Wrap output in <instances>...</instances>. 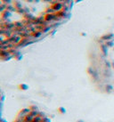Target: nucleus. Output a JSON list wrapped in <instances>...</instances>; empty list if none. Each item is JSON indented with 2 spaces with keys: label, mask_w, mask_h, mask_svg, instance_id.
I'll list each match as a JSON object with an SVG mask.
<instances>
[{
  "label": "nucleus",
  "mask_w": 114,
  "mask_h": 122,
  "mask_svg": "<svg viewBox=\"0 0 114 122\" xmlns=\"http://www.w3.org/2000/svg\"><path fill=\"white\" fill-rule=\"evenodd\" d=\"M51 8L54 11H60L62 9V4L61 3H55V4L52 5Z\"/></svg>",
  "instance_id": "nucleus-1"
},
{
  "label": "nucleus",
  "mask_w": 114,
  "mask_h": 122,
  "mask_svg": "<svg viewBox=\"0 0 114 122\" xmlns=\"http://www.w3.org/2000/svg\"><path fill=\"white\" fill-rule=\"evenodd\" d=\"M18 87L20 90H22V91H26V90H28L29 89V86L27 85V84H24V83H22V84H20L18 86Z\"/></svg>",
  "instance_id": "nucleus-2"
},
{
  "label": "nucleus",
  "mask_w": 114,
  "mask_h": 122,
  "mask_svg": "<svg viewBox=\"0 0 114 122\" xmlns=\"http://www.w3.org/2000/svg\"><path fill=\"white\" fill-rule=\"evenodd\" d=\"M54 18H55V15L52 14H46L45 15V20H46V21H47V22L52 21Z\"/></svg>",
  "instance_id": "nucleus-3"
},
{
  "label": "nucleus",
  "mask_w": 114,
  "mask_h": 122,
  "mask_svg": "<svg viewBox=\"0 0 114 122\" xmlns=\"http://www.w3.org/2000/svg\"><path fill=\"white\" fill-rule=\"evenodd\" d=\"M34 117L32 116L31 114H29L27 115L25 117V118H24V120H25V122H31L32 120H33Z\"/></svg>",
  "instance_id": "nucleus-4"
},
{
  "label": "nucleus",
  "mask_w": 114,
  "mask_h": 122,
  "mask_svg": "<svg viewBox=\"0 0 114 122\" xmlns=\"http://www.w3.org/2000/svg\"><path fill=\"white\" fill-rule=\"evenodd\" d=\"M31 122H42V118L39 117H34L33 120Z\"/></svg>",
  "instance_id": "nucleus-5"
},
{
  "label": "nucleus",
  "mask_w": 114,
  "mask_h": 122,
  "mask_svg": "<svg viewBox=\"0 0 114 122\" xmlns=\"http://www.w3.org/2000/svg\"><path fill=\"white\" fill-rule=\"evenodd\" d=\"M59 111H60V112H61V113H64V112L66 111V110H65L64 108L61 107V108H59Z\"/></svg>",
  "instance_id": "nucleus-6"
},
{
  "label": "nucleus",
  "mask_w": 114,
  "mask_h": 122,
  "mask_svg": "<svg viewBox=\"0 0 114 122\" xmlns=\"http://www.w3.org/2000/svg\"><path fill=\"white\" fill-rule=\"evenodd\" d=\"M42 122H51V120H50L48 118H45L42 119Z\"/></svg>",
  "instance_id": "nucleus-7"
},
{
  "label": "nucleus",
  "mask_w": 114,
  "mask_h": 122,
  "mask_svg": "<svg viewBox=\"0 0 114 122\" xmlns=\"http://www.w3.org/2000/svg\"><path fill=\"white\" fill-rule=\"evenodd\" d=\"M33 36L34 37H39L40 36V33L38 32V33H33Z\"/></svg>",
  "instance_id": "nucleus-8"
},
{
  "label": "nucleus",
  "mask_w": 114,
  "mask_h": 122,
  "mask_svg": "<svg viewBox=\"0 0 114 122\" xmlns=\"http://www.w3.org/2000/svg\"><path fill=\"white\" fill-rule=\"evenodd\" d=\"M44 1H49V0H44Z\"/></svg>",
  "instance_id": "nucleus-9"
}]
</instances>
